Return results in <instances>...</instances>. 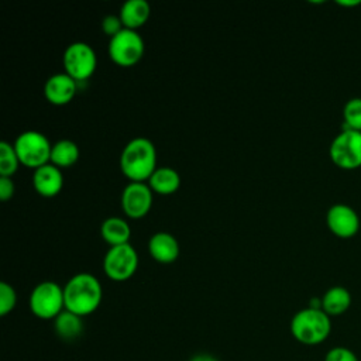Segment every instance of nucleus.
Wrapping results in <instances>:
<instances>
[{
    "mask_svg": "<svg viewBox=\"0 0 361 361\" xmlns=\"http://www.w3.org/2000/svg\"><path fill=\"white\" fill-rule=\"evenodd\" d=\"M331 331L330 316L322 309L305 307L296 312L290 320V333L296 341L305 345L323 343Z\"/></svg>",
    "mask_w": 361,
    "mask_h": 361,
    "instance_id": "nucleus-3",
    "label": "nucleus"
},
{
    "mask_svg": "<svg viewBox=\"0 0 361 361\" xmlns=\"http://www.w3.org/2000/svg\"><path fill=\"white\" fill-rule=\"evenodd\" d=\"M102 30L106 35H109L110 38L117 35L121 30H124L123 21L120 18V16H114V14H109L102 20Z\"/></svg>",
    "mask_w": 361,
    "mask_h": 361,
    "instance_id": "nucleus-25",
    "label": "nucleus"
},
{
    "mask_svg": "<svg viewBox=\"0 0 361 361\" xmlns=\"http://www.w3.org/2000/svg\"><path fill=\"white\" fill-rule=\"evenodd\" d=\"M351 295L344 286H331L322 296V310L331 316H340L348 310Z\"/></svg>",
    "mask_w": 361,
    "mask_h": 361,
    "instance_id": "nucleus-18",
    "label": "nucleus"
},
{
    "mask_svg": "<svg viewBox=\"0 0 361 361\" xmlns=\"http://www.w3.org/2000/svg\"><path fill=\"white\" fill-rule=\"evenodd\" d=\"M62 63L65 73L79 83L87 80L94 73L97 56L89 44L76 41L66 47L62 56Z\"/></svg>",
    "mask_w": 361,
    "mask_h": 361,
    "instance_id": "nucleus-6",
    "label": "nucleus"
},
{
    "mask_svg": "<svg viewBox=\"0 0 361 361\" xmlns=\"http://www.w3.org/2000/svg\"><path fill=\"white\" fill-rule=\"evenodd\" d=\"M338 4H341V6H357V4H360L361 3V0H350V1H347V0H338L337 1Z\"/></svg>",
    "mask_w": 361,
    "mask_h": 361,
    "instance_id": "nucleus-28",
    "label": "nucleus"
},
{
    "mask_svg": "<svg viewBox=\"0 0 361 361\" xmlns=\"http://www.w3.org/2000/svg\"><path fill=\"white\" fill-rule=\"evenodd\" d=\"M343 117V130L361 131V97H353L344 104Z\"/></svg>",
    "mask_w": 361,
    "mask_h": 361,
    "instance_id": "nucleus-22",
    "label": "nucleus"
},
{
    "mask_svg": "<svg viewBox=\"0 0 361 361\" xmlns=\"http://www.w3.org/2000/svg\"><path fill=\"white\" fill-rule=\"evenodd\" d=\"M138 268V254L135 248L127 243L110 247L103 259L104 274L117 282L130 279Z\"/></svg>",
    "mask_w": 361,
    "mask_h": 361,
    "instance_id": "nucleus-8",
    "label": "nucleus"
},
{
    "mask_svg": "<svg viewBox=\"0 0 361 361\" xmlns=\"http://www.w3.org/2000/svg\"><path fill=\"white\" fill-rule=\"evenodd\" d=\"M157 149L151 140L135 137L120 155V169L131 182H147L157 169Z\"/></svg>",
    "mask_w": 361,
    "mask_h": 361,
    "instance_id": "nucleus-2",
    "label": "nucleus"
},
{
    "mask_svg": "<svg viewBox=\"0 0 361 361\" xmlns=\"http://www.w3.org/2000/svg\"><path fill=\"white\" fill-rule=\"evenodd\" d=\"M28 306L38 319L54 320L65 310L63 288L52 281L39 282L30 293Z\"/></svg>",
    "mask_w": 361,
    "mask_h": 361,
    "instance_id": "nucleus-4",
    "label": "nucleus"
},
{
    "mask_svg": "<svg viewBox=\"0 0 361 361\" xmlns=\"http://www.w3.org/2000/svg\"><path fill=\"white\" fill-rule=\"evenodd\" d=\"M13 145L20 159V164L28 168L37 169L51 162L52 144L45 137V134L39 131L27 130L18 134Z\"/></svg>",
    "mask_w": 361,
    "mask_h": 361,
    "instance_id": "nucleus-5",
    "label": "nucleus"
},
{
    "mask_svg": "<svg viewBox=\"0 0 361 361\" xmlns=\"http://www.w3.org/2000/svg\"><path fill=\"white\" fill-rule=\"evenodd\" d=\"M79 159V147L72 140H59L52 144L51 164L58 168H68Z\"/></svg>",
    "mask_w": 361,
    "mask_h": 361,
    "instance_id": "nucleus-20",
    "label": "nucleus"
},
{
    "mask_svg": "<svg viewBox=\"0 0 361 361\" xmlns=\"http://www.w3.org/2000/svg\"><path fill=\"white\" fill-rule=\"evenodd\" d=\"M17 305V293L11 285L7 282L0 283V316H6Z\"/></svg>",
    "mask_w": 361,
    "mask_h": 361,
    "instance_id": "nucleus-23",
    "label": "nucleus"
},
{
    "mask_svg": "<svg viewBox=\"0 0 361 361\" xmlns=\"http://www.w3.org/2000/svg\"><path fill=\"white\" fill-rule=\"evenodd\" d=\"M32 186L37 193L44 197L56 196L63 186V175L61 172V168L49 162L34 169Z\"/></svg>",
    "mask_w": 361,
    "mask_h": 361,
    "instance_id": "nucleus-13",
    "label": "nucleus"
},
{
    "mask_svg": "<svg viewBox=\"0 0 361 361\" xmlns=\"http://www.w3.org/2000/svg\"><path fill=\"white\" fill-rule=\"evenodd\" d=\"M14 182L11 180V178H6V176H0V199L3 202L8 200L10 197H13L14 195Z\"/></svg>",
    "mask_w": 361,
    "mask_h": 361,
    "instance_id": "nucleus-26",
    "label": "nucleus"
},
{
    "mask_svg": "<svg viewBox=\"0 0 361 361\" xmlns=\"http://www.w3.org/2000/svg\"><path fill=\"white\" fill-rule=\"evenodd\" d=\"M109 56L120 66H133L144 55L145 45L142 37L135 30L124 28L109 41Z\"/></svg>",
    "mask_w": 361,
    "mask_h": 361,
    "instance_id": "nucleus-7",
    "label": "nucleus"
},
{
    "mask_svg": "<svg viewBox=\"0 0 361 361\" xmlns=\"http://www.w3.org/2000/svg\"><path fill=\"white\" fill-rule=\"evenodd\" d=\"M154 193L166 196L175 193L180 186V175L169 166H158L147 180Z\"/></svg>",
    "mask_w": 361,
    "mask_h": 361,
    "instance_id": "nucleus-16",
    "label": "nucleus"
},
{
    "mask_svg": "<svg viewBox=\"0 0 361 361\" xmlns=\"http://www.w3.org/2000/svg\"><path fill=\"white\" fill-rule=\"evenodd\" d=\"M151 14V7L147 0H127L120 8V18L124 28L135 30L142 27Z\"/></svg>",
    "mask_w": 361,
    "mask_h": 361,
    "instance_id": "nucleus-15",
    "label": "nucleus"
},
{
    "mask_svg": "<svg viewBox=\"0 0 361 361\" xmlns=\"http://www.w3.org/2000/svg\"><path fill=\"white\" fill-rule=\"evenodd\" d=\"M148 251L157 262L172 264L178 259L180 248L178 240L171 233L158 231L151 235L148 241Z\"/></svg>",
    "mask_w": 361,
    "mask_h": 361,
    "instance_id": "nucleus-14",
    "label": "nucleus"
},
{
    "mask_svg": "<svg viewBox=\"0 0 361 361\" xmlns=\"http://www.w3.org/2000/svg\"><path fill=\"white\" fill-rule=\"evenodd\" d=\"M76 90L78 82L65 72L49 76L44 85L45 99L55 106L68 104L75 97Z\"/></svg>",
    "mask_w": 361,
    "mask_h": 361,
    "instance_id": "nucleus-12",
    "label": "nucleus"
},
{
    "mask_svg": "<svg viewBox=\"0 0 361 361\" xmlns=\"http://www.w3.org/2000/svg\"><path fill=\"white\" fill-rule=\"evenodd\" d=\"M189 361H219L214 355L212 354H206V353H200V354H196L193 355Z\"/></svg>",
    "mask_w": 361,
    "mask_h": 361,
    "instance_id": "nucleus-27",
    "label": "nucleus"
},
{
    "mask_svg": "<svg viewBox=\"0 0 361 361\" xmlns=\"http://www.w3.org/2000/svg\"><path fill=\"white\" fill-rule=\"evenodd\" d=\"M63 298L65 309L83 317L97 310L103 299V289L94 275L79 272L63 286Z\"/></svg>",
    "mask_w": 361,
    "mask_h": 361,
    "instance_id": "nucleus-1",
    "label": "nucleus"
},
{
    "mask_svg": "<svg viewBox=\"0 0 361 361\" xmlns=\"http://www.w3.org/2000/svg\"><path fill=\"white\" fill-rule=\"evenodd\" d=\"M329 154L331 161L343 169L361 166V131H340L331 141Z\"/></svg>",
    "mask_w": 361,
    "mask_h": 361,
    "instance_id": "nucleus-9",
    "label": "nucleus"
},
{
    "mask_svg": "<svg viewBox=\"0 0 361 361\" xmlns=\"http://www.w3.org/2000/svg\"><path fill=\"white\" fill-rule=\"evenodd\" d=\"M152 190L147 182H130L121 192V209L130 219L145 217L152 206Z\"/></svg>",
    "mask_w": 361,
    "mask_h": 361,
    "instance_id": "nucleus-10",
    "label": "nucleus"
},
{
    "mask_svg": "<svg viewBox=\"0 0 361 361\" xmlns=\"http://www.w3.org/2000/svg\"><path fill=\"white\" fill-rule=\"evenodd\" d=\"M324 361H360V360L353 350L343 345H337L330 348L326 353Z\"/></svg>",
    "mask_w": 361,
    "mask_h": 361,
    "instance_id": "nucleus-24",
    "label": "nucleus"
},
{
    "mask_svg": "<svg viewBox=\"0 0 361 361\" xmlns=\"http://www.w3.org/2000/svg\"><path fill=\"white\" fill-rule=\"evenodd\" d=\"M329 230L341 238H350L357 234L360 228L358 213L345 203L333 204L326 214Z\"/></svg>",
    "mask_w": 361,
    "mask_h": 361,
    "instance_id": "nucleus-11",
    "label": "nucleus"
},
{
    "mask_svg": "<svg viewBox=\"0 0 361 361\" xmlns=\"http://www.w3.org/2000/svg\"><path fill=\"white\" fill-rule=\"evenodd\" d=\"M20 165V159L17 157V152L14 149V145L1 141L0 142V176L11 178Z\"/></svg>",
    "mask_w": 361,
    "mask_h": 361,
    "instance_id": "nucleus-21",
    "label": "nucleus"
},
{
    "mask_svg": "<svg viewBox=\"0 0 361 361\" xmlns=\"http://www.w3.org/2000/svg\"><path fill=\"white\" fill-rule=\"evenodd\" d=\"M54 329L55 333L63 340H75L83 331V322L82 317L69 312L63 310L54 319Z\"/></svg>",
    "mask_w": 361,
    "mask_h": 361,
    "instance_id": "nucleus-19",
    "label": "nucleus"
},
{
    "mask_svg": "<svg viewBox=\"0 0 361 361\" xmlns=\"http://www.w3.org/2000/svg\"><path fill=\"white\" fill-rule=\"evenodd\" d=\"M100 234L110 247L130 243L131 228L128 223L121 217H107L100 226Z\"/></svg>",
    "mask_w": 361,
    "mask_h": 361,
    "instance_id": "nucleus-17",
    "label": "nucleus"
}]
</instances>
